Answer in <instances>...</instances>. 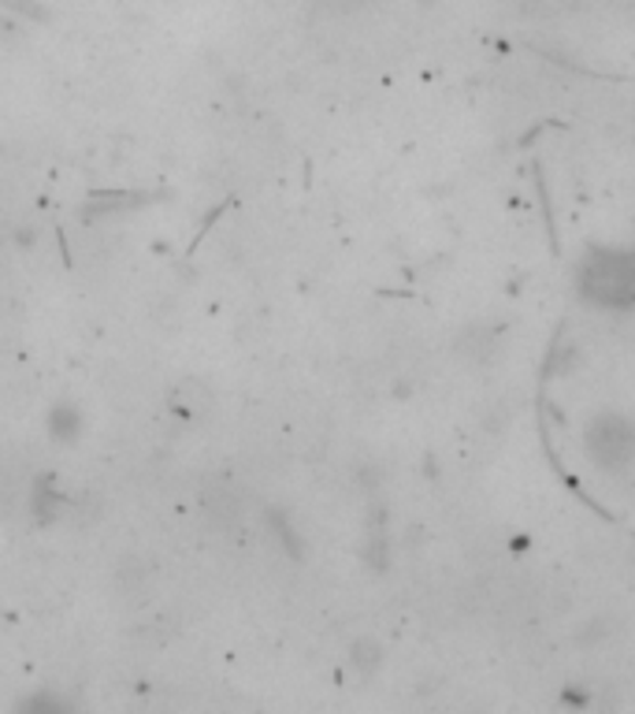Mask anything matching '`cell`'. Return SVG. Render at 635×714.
I'll return each instance as SVG.
<instances>
[{
	"label": "cell",
	"instance_id": "6da1fadb",
	"mask_svg": "<svg viewBox=\"0 0 635 714\" xmlns=\"http://www.w3.org/2000/svg\"><path fill=\"white\" fill-rule=\"evenodd\" d=\"M580 287L595 305H632L635 302V253L602 250L583 264Z\"/></svg>",
	"mask_w": 635,
	"mask_h": 714
},
{
	"label": "cell",
	"instance_id": "7a4b0ae2",
	"mask_svg": "<svg viewBox=\"0 0 635 714\" xmlns=\"http://www.w3.org/2000/svg\"><path fill=\"white\" fill-rule=\"evenodd\" d=\"M602 435L591 428V454L599 458V462H606V465H617L621 458H628L632 454V447H635V432H632V424H624V421H602Z\"/></svg>",
	"mask_w": 635,
	"mask_h": 714
}]
</instances>
